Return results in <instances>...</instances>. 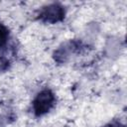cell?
Returning a JSON list of instances; mask_svg holds the SVG:
<instances>
[{"label":"cell","mask_w":127,"mask_h":127,"mask_svg":"<svg viewBox=\"0 0 127 127\" xmlns=\"http://www.w3.org/2000/svg\"><path fill=\"white\" fill-rule=\"evenodd\" d=\"M63 15H64V11H63L62 7H60L56 4L47 7L42 13V16L47 21H51V22H56V21L62 19Z\"/></svg>","instance_id":"2"},{"label":"cell","mask_w":127,"mask_h":127,"mask_svg":"<svg viewBox=\"0 0 127 127\" xmlns=\"http://www.w3.org/2000/svg\"><path fill=\"white\" fill-rule=\"evenodd\" d=\"M109 127H121V126H120V124H115V125L114 124H111Z\"/></svg>","instance_id":"4"},{"label":"cell","mask_w":127,"mask_h":127,"mask_svg":"<svg viewBox=\"0 0 127 127\" xmlns=\"http://www.w3.org/2000/svg\"><path fill=\"white\" fill-rule=\"evenodd\" d=\"M8 38V32L4 26L0 25V47L4 46Z\"/></svg>","instance_id":"3"},{"label":"cell","mask_w":127,"mask_h":127,"mask_svg":"<svg viewBox=\"0 0 127 127\" xmlns=\"http://www.w3.org/2000/svg\"><path fill=\"white\" fill-rule=\"evenodd\" d=\"M54 94L50 90H44L38 94L34 101V109L37 114H44L50 110L54 104Z\"/></svg>","instance_id":"1"}]
</instances>
